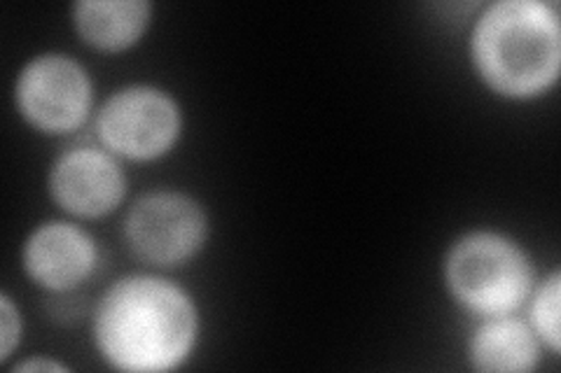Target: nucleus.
<instances>
[{"label":"nucleus","mask_w":561,"mask_h":373,"mask_svg":"<svg viewBox=\"0 0 561 373\" xmlns=\"http://www.w3.org/2000/svg\"><path fill=\"white\" fill-rule=\"evenodd\" d=\"M96 343L122 371L175 369L192 350L197 313L190 296L160 278H127L103 296Z\"/></svg>","instance_id":"nucleus-1"},{"label":"nucleus","mask_w":561,"mask_h":373,"mask_svg":"<svg viewBox=\"0 0 561 373\" xmlns=\"http://www.w3.org/2000/svg\"><path fill=\"white\" fill-rule=\"evenodd\" d=\"M472 57L484 80L507 96H534L559 75V20L550 5L505 0L491 5L472 35Z\"/></svg>","instance_id":"nucleus-2"},{"label":"nucleus","mask_w":561,"mask_h":373,"mask_svg":"<svg viewBox=\"0 0 561 373\" xmlns=\"http://www.w3.org/2000/svg\"><path fill=\"white\" fill-rule=\"evenodd\" d=\"M456 299L482 315H505L529 294L531 266L519 247L496 234H472L454 245L447 261Z\"/></svg>","instance_id":"nucleus-3"},{"label":"nucleus","mask_w":561,"mask_h":373,"mask_svg":"<svg viewBox=\"0 0 561 373\" xmlns=\"http://www.w3.org/2000/svg\"><path fill=\"white\" fill-rule=\"evenodd\" d=\"M181 131L175 103L157 89L134 86L115 94L99 115V136L111 150L131 159L164 154Z\"/></svg>","instance_id":"nucleus-4"},{"label":"nucleus","mask_w":561,"mask_h":373,"mask_svg":"<svg viewBox=\"0 0 561 373\" xmlns=\"http://www.w3.org/2000/svg\"><path fill=\"white\" fill-rule=\"evenodd\" d=\"M127 238L140 259L179 264L202 247L206 218L202 208L183 194H150L129 212Z\"/></svg>","instance_id":"nucleus-5"},{"label":"nucleus","mask_w":561,"mask_h":373,"mask_svg":"<svg viewBox=\"0 0 561 373\" xmlns=\"http://www.w3.org/2000/svg\"><path fill=\"white\" fill-rule=\"evenodd\" d=\"M24 117L43 131L76 129L90 113L92 84L84 70L66 57L31 61L16 84Z\"/></svg>","instance_id":"nucleus-6"},{"label":"nucleus","mask_w":561,"mask_h":373,"mask_svg":"<svg viewBox=\"0 0 561 373\" xmlns=\"http://www.w3.org/2000/svg\"><path fill=\"white\" fill-rule=\"evenodd\" d=\"M51 194L76 215L99 218L122 201L125 177L108 154L76 150L64 154L51 171Z\"/></svg>","instance_id":"nucleus-7"},{"label":"nucleus","mask_w":561,"mask_h":373,"mask_svg":"<svg viewBox=\"0 0 561 373\" xmlns=\"http://www.w3.org/2000/svg\"><path fill=\"white\" fill-rule=\"evenodd\" d=\"M96 250L80 229L55 222L41 226L28 238L24 264L31 278L49 290L76 288L92 273Z\"/></svg>","instance_id":"nucleus-8"},{"label":"nucleus","mask_w":561,"mask_h":373,"mask_svg":"<svg viewBox=\"0 0 561 373\" xmlns=\"http://www.w3.org/2000/svg\"><path fill=\"white\" fill-rule=\"evenodd\" d=\"M150 8L140 0H90L76 5V24L87 43L101 49H125L146 31Z\"/></svg>","instance_id":"nucleus-9"},{"label":"nucleus","mask_w":561,"mask_h":373,"mask_svg":"<svg viewBox=\"0 0 561 373\" xmlns=\"http://www.w3.org/2000/svg\"><path fill=\"white\" fill-rule=\"evenodd\" d=\"M470 358L480 371H531L538 348L531 331L515 319H491L470 343Z\"/></svg>","instance_id":"nucleus-10"},{"label":"nucleus","mask_w":561,"mask_h":373,"mask_svg":"<svg viewBox=\"0 0 561 373\" xmlns=\"http://www.w3.org/2000/svg\"><path fill=\"white\" fill-rule=\"evenodd\" d=\"M534 323L538 334L550 343V348L559 350V276L557 273L540 288L534 301Z\"/></svg>","instance_id":"nucleus-11"},{"label":"nucleus","mask_w":561,"mask_h":373,"mask_svg":"<svg viewBox=\"0 0 561 373\" xmlns=\"http://www.w3.org/2000/svg\"><path fill=\"white\" fill-rule=\"evenodd\" d=\"M0 325H3V336H0L3 339V360H8L16 339H20V317L5 296L0 301Z\"/></svg>","instance_id":"nucleus-12"},{"label":"nucleus","mask_w":561,"mask_h":373,"mask_svg":"<svg viewBox=\"0 0 561 373\" xmlns=\"http://www.w3.org/2000/svg\"><path fill=\"white\" fill-rule=\"evenodd\" d=\"M35 369H38V371H43V369H47V371H59L61 366L57 364V362H26V364H22V371H35Z\"/></svg>","instance_id":"nucleus-13"}]
</instances>
